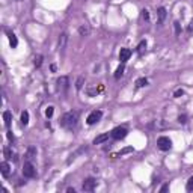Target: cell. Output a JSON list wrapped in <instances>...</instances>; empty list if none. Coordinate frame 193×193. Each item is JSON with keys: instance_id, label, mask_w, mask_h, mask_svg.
<instances>
[{"instance_id": "cell-21", "label": "cell", "mask_w": 193, "mask_h": 193, "mask_svg": "<svg viewBox=\"0 0 193 193\" xmlns=\"http://www.w3.org/2000/svg\"><path fill=\"white\" fill-rule=\"evenodd\" d=\"M83 83H85V77L80 76L79 79H77V81H76V89H77V91H80V89L83 88Z\"/></svg>"}, {"instance_id": "cell-34", "label": "cell", "mask_w": 193, "mask_h": 193, "mask_svg": "<svg viewBox=\"0 0 193 193\" xmlns=\"http://www.w3.org/2000/svg\"><path fill=\"white\" fill-rule=\"evenodd\" d=\"M193 30V20L190 21V26H189V32H192Z\"/></svg>"}, {"instance_id": "cell-4", "label": "cell", "mask_w": 193, "mask_h": 193, "mask_svg": "<svg viewBox=\"0 0 193 193\" xmlns=\"http://www.w3.org/2000/svg\"><path fill=\"white\" fill-rule=\"evenodd\" d=\"M127 134H128V130H127L125 127H116V128L112 130L110 137H113L115 140H121V139H124Z\"/></svg>"}, {"instance_id": "cell-31", "label": "cell", "mask_w": 193, "mask_h": 193, "mask_svg": "<svg viewBox=\"0 0 193 193\" xmlns=\"http://www.w3.org/2000/svg\"><path fill=\"white\" fill-rule=\"evenodd\" d=\"M168 190H169V184H164V186L160 189V193H166Z\"/></svg>"}, {"instance_id": "cell-19", "label": "cell", "mask_w": 193, "mask_h": 193, "mask_svg": "<svg viewBox=\"0 0 193 193\" xmlns=\"http://www.w3.org/2000/svg\"><path fill=\"white\" fill-rule=\"evenodd\" d=\"M148 85V80L145 77H140V79L136 80V88H143V86H147Z\"/></svg>"}, {"instance_id": "cell-9", "label": "cell", "mask_w": 193, "mask_h": 193, "mask_svg": "<svg viewBox=\"0 0 193 193\" xmlns=\"http://www.w3.org/2000/svg\"><path fill=\"white\" fill-rule=\"evenodd\" d=\"M0 172H2V175H3L5 178L9 177V173H11V166L8 164V161H2V163H0Z\"/></svg>"}, {"instance_id": "cell-28", "label": "cell", "mask_w": 193, "mask_h": 193, "mask_svg": "<svg viewBox=\"0 0 193 193\" xmlns=\"http://www.w3.org/2000/svg\"><path fill=\"white\" fill-rule=\"evenodd\" d=\"M178 122L186 124V122H187V116H186V115H180V116H178Z\"/></svg>"}, {"instance_id": "cell-22", "label": "cell", "mask_w": 193, "mask_h": 193, "mask_svg": "<svg viewBox=\"0 0 193 193\" xmlns=\"http://www.w3.org/2000/svg\"><path fill=\"white\" fill-rule=\"evenodd\" d=\"M33 65L36 67V68H39V67L42 65V56H41V55L35 56V59H33Z\"/></svg>"}, {"instance_id": "cell-29", "label": "cell", "mask_w": 193, "mask_h": 193, "mask_svg": "<svg viewBox=\"0 0 193 193\" xmlns=\"http://www.w3.org/2000/svg\"><path fill=\"white\" fill-rule=\"evenodd\" d=\"M181 95H184V91H182V89H178V91H175V94H173L175 98H180Z\"/></svg>"}, {"instance_id": "cell-15", "label": "cell", "mask_w": 193, "mask_h": 193, "mask_svg": "<svg viewBox=\"0 0 193 193\" xmlns=\"http://www.w3.org/2000/svg\"><path fill=\"white\" fill-rule=\"evenodd\" d=\"M3 121H5V125H6V127H9V125H11L12 113L9 112V110H5V112H3Z\"/></svg>"}, {"instance_id": "cell-17", "label": "cell", "mask_w": 193, "mask_h": 193, "mask_svg": "<svg viewBox=\"0 0 193 193\" xmlns=\"http://www.w3.org/2000/svg\"><path fill=\"white\" fill-rule=\"evenodd\" d=\"M145 48H147V41H140V44L137 46L136 50H137V53L142 56V55H143V51H145Z\"/></svg>"}, {"instance_id": "cell-32", "label": "cell", "mask_w": 193, "mask_h": 193, "mask_svg": "<svg viewBox=\"0 0 193 193\" xmlns=\"http://www.w3.org/2000/svg\"><path fill=\"white\" fill-rule=\"evenodd\" d=\"M67 192H68V193H76V189H74V187H68V189H67Z\"/></svg>"}, {"instance_id": "cell-16", "label": "cell", "mask_w": 193, "mask_h": 193, "mask_svg": "<svg viewBox=\"0 0 193 193\" xmlns=\"http://www.w3.org/2000/svg\"><path fill=\"white\" fill-rule=\"evenodd\" d=\"M8 36H9V44H11L12 48H15V47L18 46V41H17V36L14 33H8Z\"/></svg>"}, {"instance_id": "cell-30", "label": "cell", "mask_w": 193, "mask_h": 193, "mask_svg": "<svg viewBox=\"0 0 193 193\" xmlns=\"http://www.w3.org/2000/svg\"><path fill=\"white\" fill-rule=\"evenodd\" d=\"M142 17H143V20H149V12H148V9H143V11H142Z\"/></svg>"}, {"instance_id": "cell-10", "label": "cell", "mask_w": 193, "mask_h": 193, "mask_svg": "<svg viewBox=\"0 0 193 193\" xmlns=\"http://www.w3.org/2000/svg\"><path fill=\"white\" fill-rule=\"evenodd\" d=\"M157 17H159V20H157V23L161 26V24L164 23V18H166V8H163V6H160L159 9H157Z\"/></svg>"}, {"instance_id": "cell-1", "label": "cell", "mask_w": 193, "mask_h": 193, "mask_svg": "<svg viewBox=\"0 0 193 193\" xmlns=\"http://www.w3.org/2000/svg\"><path fill=\"white\" fill-rule=\"evenodd\" d=\"M77 121H79V116L76 112H67V113L64 115L62 118H60V125L64 127V128H67V130H72L76 125H77Z\"/></svg>"}, {"instance_id": "cell-7", "label": "cell", "mask_w": 193, "mask_h": 193, "mask_svg": "<svg viewBox=\"0 0 193 193\" xmlns=\"http://www.w3.org/2000/svg\"><path fill=\"white\" fill-rule=\"evenodd\" d=\"M95 187H97V181H95L94 178H86V180L83 181V184H81L83 192H92Z\"/></svg>"}, {"instance_id": "cell-5", "label": "cell", "mask_w": 193, "mask_h": 193, "mask_svg": "<svg viewBox=\"0 0 193 193\" xmlns=\"http://www.w3.org/2000/svg\"><path fill=\"white\" fill-rule=\"evenodd\" d=\"M101 116H103L101 110H94V112H91V113L88 115V118H86V122H88L89 125L97 124V122L101 119Z\"/></svg>"}, {"instance_id": "cell-23", "label": "cell", "mask_w": 193, "mask_h": 193, "mask_svg": "<svg viewBox=\"0 0 193 193\" xmlns=\"http://www.w3.org/2000/svg\"><path fill=\"white\" fill-rule=\"evenodd\" d=\"M21 124L23 125H27L29 124V113L24 110V112H21Z\"/></svg>"}, {"instance_id": "cell-18", "label": "cell", "mask_w": 193, "mask_h": 193, "mask_svg": "<svg viewBox=\"0 0 193 193\" xmlns=\"http://www.w3.org/2000/svg\"><path fill=\"white\" fill-rule=\"evenodd\" d=\"M89 32H91V29H89L88 26H80L79 33L81 35V36H88V35H89Z\"/></svg>"}, {"instance_id": "cell-26", "label": "cell", "mask_w": 193, "mask_h": 193, "mask_svg": "<svg viewBox=\"0 0 193 193\" xmlns=\"http://www.w3.org/2000/svg\"><path fill=\"white\" fill-rule=\"evenodd\" d=\"M5 157L8 160H11L12 159V151H11V148H5Z\"/></svg>"}, {"instance_id": "cell-11", "label": "cell", "mask_w": 193, "mask_h": 193, "mask_svg": "<svg viewBox=\"0 0 193 193\" xmlns=\"http://www.w3.org/2000/svg\"><path fill=\"white\" fill-rule=\"evenodd\" d=\"M67 42H68V33H60V36H59V48L64 51L65 50V47H67Z\"/></svg>"}, {"instance_id": "cell-33", "label": "cell", "mask_w": 193, "mask_h": 193, "mask_svg": "<svg viewBox=\"0 0 193 193\" xmlns=\"http://www.w3.org/2000/svg\"><path fill=\"white\" fill-rule=\"evenodd\" d=\"M8 139H9V140H14V134H12V131H8Z\"/></svg>"}, {"instance_id": "cell-6", "label": "cell", "mask_w": 193, "mask_h": 193, "mask_svg": "<svg viewBox=\"0 0 193 193\" xmlns=\"http://www.w3.org/2000/svg\"><path fill=\"white\" fill-rule=\"evenodd\" d=\"M56 83H57V89L60 92H65L69 88V79L67 76H60V77L57 79Z\"/></svg>"}, {"instance_id": "cell-2", "label": "cell", "mask_w": 193, "mask_h": 193, "mask_svg": "<svg viewBox=\"0 0 193 193\" xmlns=\"http://www.w3.org/2000/svg\"><path fill=\"white\" fill-rule=\"evenodd\" d=\"M23 175L26 177V178H35V177H36V169H35V166L32 164L30 160H26V161H24Z\"/></svg>"}, {"instance_id": "cell-8", "label": "cell", "mask_w": 193, "mask_h": 193, "mask_svg": "<svg viewBox=\"0 0 193 193\" xmlns=\"http://www.w3.org/2000/svg\"><path fill=\"white\" fill-rule=\"evenodd\" d=\"M130 56H131V50L130 48H121V51H119V60L124 64V62H127L128 59H130Z\"/></svg>"}, {"instance_id": "cell-13", "label": "cell", "mask_w": 193, "mask_h": 193, "mask_svg": "<svg viewBox=\"0 0 193 193\" xmlns=\"http://www.w3.org/2000/svg\"><path fill=\"white\" fill-rule=\"evenodd\" d=\"M36 157V148L35 147H29L27 152H26V160H33Z\"/></svg>"}, {"instance_id": "cell-25", "label": "cell", "mask_w": 193, "mask_h": 193, "mask_svg": "<svg viewBox=\"0 0 193 193\" xmlns=\"http://www.w3.org/2000/svg\"><path fill=\"white\" fill-rule=\"evenodd\" d=\"M186 189H187V192H193V175L189 178V181H187V186H186Z\"/></svg>"}, {"instance_id": "cell-14", "label": "cell", "mask_w": 193, "mask_h": 193, "mask_svg": "<svg viewBox=\"0 0 193 193\" xmlns=\"http://www.w3.org/2000/svg\"><path fill=\"white\" fill-rule=\"evenodd\" d=\"M124 71H125V67H124V64L121 62V65L116 68V71H115V79L118 80V79H121L122 76H124Z\"/></svg>"}, {"instance_id": "cell-3", "label": "cell", "mask_w": 193, "mask_h": 193, "mask_svg": "<svg viewBox=\"0 0 193 193\" xmlns=\"http://www.w3.org/2000/svg\"><path fill=\"white\" fill-rule=\"evenodd\" d=\"M157 147H159V149H161V151H169L170 148H172V140L166 136H160L159 139H157Z\"/></svg>"}, {"instance_id": "cell-12", "label": "cell", "mask_w": 193, "mask_h": 193, "mask_svg": "<svg viewBox=\"0 0 193 193\" xmlns=\"http://www.w3.org/2000/svg\"><path fill=\"white\" fill-rule=\"evenodd\" d=\"M109 133H103V134H100V136H97L95 139H94V145H100V143H103V142H106L107 139H109Z\"/></svg>"}, {"instance_id": "cell-20", "label": "cell", "mask_w": 193, "mask_h": 193, "mask_svg": "<svg viewBox=\"0 0 193 193\" xmlns=\"http://www.w3.org/2000/svg\"><path fill=\"white\" fill-rule=\"evenodd\" d=\"M134 149H133V147H127V148H124V149H121L115 157H119V156H124V154H128V152H133Z\"/></svg>"}, {"instance_id": "cell-35", "label": "cell", "mask_w": 193, "mask_h": 193, "mask_svg": "<svg viewBox=\"0 0 193 193\" xmlns=\"http://www.w3.org/2000/svg\"><path fill=\"white\" fill-rule=\"evenodd\" d=\"M50 69H51V71L55 72V71H56V65H51V67H50Z\"/></svg>"}, {"instance_id": "cell-27", "label": "cell", "mask_w": 193, "mask_h": 193, "mask_svg": "<svg viewBox=\"0 0 193 193\" xmlns=\"http://www.w3.org/2000/svg\"><path fill=\"white\" fill-rule=\"evenodd\" d=\"M173 27H175V33H177V35L181 33V26H180L178 21H175V23H173Z\"/></svg>"}, {"instance_id": "cell-24", "label": "cell", "mask_w": 193, "mask_h": 193, "mask_svg": "<svg viewBox=\"0 0 193 193\" xmlns=\"http://www.w3.org/2000/svg\"><path fill=\"white\" fill-rule=\"evenodd\" d=\"M53 113H55V107H53V106H48V107L46 109V116L47 118H51Z\"/></svg>"}]
</instances>
